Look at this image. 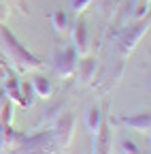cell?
Listing matches in <instances>:
<instances>
[{
	"instance_id": "6da1fadb",
	"label": "cell",
	"mask_w": 151,
	"mask_h": 154,
	"mask_svg": "<svg viewBox=\"0 0 151 154\" xmlns=\"http://www.w3.org/2000/svg\"><path fill=\"white\" fill-rule=\"evenodd\" d=\"M55 66L62 73V77H70L74 73V49H64L55 60Z\"/></svg>"
},
{
	"instance_id": "7a4b0ae2",
	"label": "cell",
	"mask_w": 151,
	"mask_h": 154,
	"mask_svg": "<svg viewBox=\"0 0 151 154\" xmlns=\"http://www.w3.org/2000/svg\"><path fill=\"white\" fill-rule=\"evenodd\" d=\"M74 47H77L79 54H85L87 47H89V38H87V28L83 22H77V26H74Z\"/></svg>"
},
{
	"instance_id": "3957f363",
	"label": "cell",
	"mask_w": 151,
	"mask_h": 154,
	"mask_svg": "<svg viewBox=\"0 0 151 154\" xmlns=\"http://www.w3.org/2000/svg\"><path fill=\"white\" fill-rule=\"evenodd\" d=\"M123 124L136 128V131H141V133H145V131L149 128V113H141V116H136V118H126Z\"/></svg>"
},
{
	"instance_id": "277c9868",
	"label": "cell",
	"mask_w": 151,
	"mask_h": 154,
	"mask_svg": "<svg viewBox=\"0 0 151 154\" xmlns=\"http://www.w3.org/2000/svg\"><path fill=\"white\" fill-rule=\"evenodd\" d=\"M32 86L36 88V92H39L41 96H49V92H51V84L45 79V77H34Z\"/></svg>"
},
{
	"instance_id": "5b68a950",
	"label": "cell",
	"mask_w": 151,
	"mask_h": 154,
	"mask_svg": "<svg viewBox=\"0 0 151 154\" xmlns=\"http://www.w3.org/2000/svg\"><path fill=\"white\" fill-rule=\"evenodd\" d=\"M53 26H55V30H58V32H64L66 26H68V17H66V13L55 11V13H53Z\"/></svg>"
},
{
	"instance_id": "8992f818",
	"label": "cell",
	"mask_w": 151,
	"mask_h": 154,
	"mask_svg": "<svg viewBox=\"0 0 151 154\" xmlns=\"http://www.w3.org/2000/svg\"><path fill=\"white\" fill-rule=\"evenodd\" d=\"M87 126L91 128V131H98L100 128V111L94 107V109H89V116H87Z\"/></svg>"
},
{
	"instance_id": "52a82bcc",
	"label": "cell",
	"mask_w": 151,
	"mask_h": 154,
	"mask_svg": "<svg viewBox=\"0 0 151 154\" xmlns=\"http://www.w3.org/2000/svg\"><path fill=\"white\" fill-rule=\"evenodd\" d=\"M94 69H96V62H94V60H85V62H83V79H85V82L91 77V71H94Z\"/></svg>"
},
{
	"instance_id": "ba28073f",
	"label": "cell",
	"mask_w": 151,
	"mask_h": 154,
	"mask_svg": "<svg viewBox=\"0 0 151 154\" xmlns=\"http://www.w3.org/2000/svg\"><path fill=\"white\" fill-rule=\"evenodd\" d=\"M87 2H91V0H70V5H72V9H77V11H81Z\"/></svg>"
},
{
	"instance_id": "9c48e42d",
	"label": "cell",
	"mask_w": 151,
	"mask_h": 154,
	"mask_svg": "<svg viewBox=\"0 0 151 154\" xmlns=\"http://www.w3.org/2000/svg\"><path fill=\"white\" fill-rule=\"evenodd\" d=\"M85 154H94V152H91V150H87V152H85Z\"/></svg>"
}]
</instances>
